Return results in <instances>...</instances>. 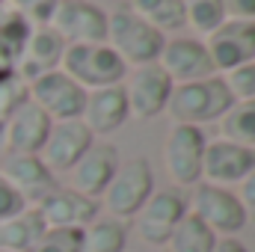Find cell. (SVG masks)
Segmentation results:
<instances>
[{"instance_id": "8d00e7d4", "label": "cell", "mask_w": 255, "mask_h": 252, "mask_svg": "<svg viewBox=\"0 0 255 252\" xmlns=\"http://www.w3.org/2000/svg\"><path fill=\"white\" fill-rule=\"evenodd\" d=\"M3 125H6V122H3V119H0V142H3Z\"/></svg>"}, {"instance_id": "f546056e", "label": "cell", "mask_w": 255, "mask_h": 252, "mask_svg": "<svg viewBox=\"0 0 255 252\" xmlns=\"http://www.w3.org/2000/svg\"><path fill=\"white\" fill-rule=\"evenodd\" d=\"M27 101H30V86L12 71V74L0 83V119L6 122V119H9L18 107H24Z\"/></svg>"}, {"instance_id": "6da1fadb", "label": "cell", "mask_w": 255, "mask_h": 252, "mask_svg": "<svg viewBox=\"0 0 255 252\" xmlns=\"http://www.w3.org/2000/svg\"><path fill=\"white\" fill-rule=\"evenodd\" d=\"M232 95L223 83V77H205V80H196V83H178L172 86L169 92V101H166V110L172 125H193L202 127L208 122H220L229 107H232Z\"/></svg>"}, {"instance_id": "484cf974", "label": "cell", "mask_w": 255, "mask_h": 252, "mask_svg": "<svg viewBox=\"0 0 255 252\" xmlns=\"http://www.w3.org/2000/svg\"><path fill=\"white\" fill-rule=\"evenodd\" d=\"M220 130L223 139L255 151V101H235L229 113L220 119Z\"/></svg>"}, {"instance_id": "9c48e42d", "label": "cell", "mask_w": 255, "mask_h": 252, "mask_svg": "<svg viewBox=\"0 0 255 252\" xmlns=\"http://www.w3.org/2000/svg\"><path fill=\"white\" fill-rule=\"evenodd\" d=\"M187 214V199L175 187L169 190H154L148 202L136 214V232L145 244L151 247H166L169 235Z\"/></svg>"}, {"instance_id": "8fae6325", "label": "cell", "mask_w": 255, "mask_h": 252, "mask_svg": "<svg viewBox=\"0 0 255 252\" xmlns=\"http://www.w3.org/2000/svg\"><path fill=\"white\" fill-rule=\"evenodd\" d=\"M160 71L172 80V86L178 83H196L205 77H214V63L208 57L205 42L190 39V36H178V39H166L163 51L157 57Z\"/></svg>"}, {"instance_id": "5b68a950", "label": "cell", "mask_w": 255, "mask_h": 252, "mask_svg": "<svg viewBox=\"0 0 255 252\" xmlns=\"http://www.w3.org/2000/svg\"><path fill=\"white\" fill-rule=\"evenodd\" d=\"M208 136L202 127L172 125L163 139V169L175 187H196L202 181V154Z\"/></svg>"}, {"instance_id": "8992f818", "label": "cell", "mask_w": 255, "mask_h": 252, "mask_svg": "<svg viewBox=\"0 0 255 252\" xmlns=\"http://www.w3.org/2000/svg\"><path fill=\"white\" fill-rule=\"evenodd\" d=\"M48 27L65 45H101L107 39V12L92 0H57Z\"/></svg>"}, {"instance_id": "2e32d148", "label": "cell", "mask_w": 255, "mask_h": 252, "mask_svg": "<svg viewBox=\"0 0 255 252\" xmlns=\"http://www.w3.org/2000/svg\"><path fill=\"white\" fill-rule=\"evenodd\" d=\"M0 175L12 184V190L24 199L27 208H36L48 193L60 187L57 175L42 163L39 154H9Z\"/></svg>"}, {"instance_id": "9a60e30c", "label": "cell", "mask_w": 255, "mask_h": 252, "mask_svg": "<svg viewBox=\"0 0 255 252\" xmlns=\"http://www.w3.org/2000/svg\"><path fill=\"white\" fill-rule=\"evenodd\" d=\"M95 142V136L86 130V125L80 119H68V122H54L51 133L39 151L42 163L57 175V172H68L80 157L83 151Z\"/></svg>"}, {"instance_id": "83f0119b", "label": "cell", "mask_w": 255, "mask_h": 252, "mask_svg": "<svg viewBox=\"0 0 255 252\" xmlns=\"http://www.w3.org/2000/svg\"><path fill=\"white\" fill-rule=\"evenodd\" d=\"M30 252H83V229H48Z\"/></svg>"}, {"instance_id": "7402d4cb", "label": "cell", "mask_w": 255, "mask_h": 252, "mask_svg": "<svg viewBox=\"0 0 255 252\" xmlns=\"http://www.w3.org/2000/svg\"><path fill=\"white\" fill-rule=\"evenodd\" d=\"M128 9L163 36L169 30L184 27V3L181 0H128Z\"/></svg>"}, {"instance_id": "74e56055", "label": "cell", "mask_w": 255, "mask_h": 252, "mask_svg": "<svg viewBox=\"0 0 255 252\" xmlns=\"http://www.w3.org/2000/svg\"><path fill=\"white\" fill-rule=\"evenodd\" d=\"M0 6H6V3H3V0H0Z\"/></svg>"}, {"instance_id": "7c38bea8", "label": "cell", "mask_w": 255, "mask_h": 252, "mask_svg": "<svg viewBox=\"0 0 255 252\" xmlns=\"http://www.w3.org/2000/svg\"><path fill=\"white\" fill-rule=\"evenodd\" d=\"M125 86V101H128V113L133 119H154L166 110L169 92H172V80L160 71V65H139L130 71Z\"/></svg>"}, {"instance_id": "4316f807", "label": "cell", "mask_w": 255, "mask_h": 252, "mask_svg": "<svg viewBox=\"0 0 255 252\" xmlns=\"http://www.w3.org/2000/svg\"><path fill=\"white\" fill-rule=\"evenodd\" d=\"M184 3V27H193L199 36H211L223 21V0H181Z\"/></svg>"}, {"instance_id": "4dcf8cb0", "label": "cell", "mask_w": 255, "mask_h": 252, "mask_svg": "<svg viewBox=\"0 0 255 252\" xmlns=\"http://www.w3.org/2000/svg\"><path fill=\"white\" fill-rule=\"evenodd\" d=\"M9 12L21 15L30 27H48L57 0H3Z\"/></svg>"}, {"instance_id": "f35d334b", "label": "cell", "mask_w": 255, "mask_h": 252, "mask_svg": "<svg viewBox=\"0 0 255 252\" xmlns=\"http://www.w3.org/2000/svg\"><path fill=\"white\" fill-rule=\"evenodd\" d=\"M157 252H166V250H157Z\"/></svg>"}, {"instance_id": "ac0fdd59", "label": "cell", "mask_w": 255, "mask_h": 252, "mask_svg": "<svg viewBox=\"0 0 255 252\" xmlns=\"http://www.w3.org/2000/svg\"><path fill=\"white\" fill-rule=\"evenodd\" d=\"M128 101H125V86H104V89H89L83 98V110H80V122L86 130L95 136H107L113 130L128 122Z\"/></svg>"}, {"instance_id": "ffe728a7", "label": "cell", "mask_w": 255, "mask_h": 252, "mask_svg": "<svg viewBox=\"0 0 255 252\" xmlns=\"http://www.w3.org/2000/svg\"><path fill=\"white\" fill-rule=\"evenodd\" d=\"M65 54V42L51 30V27H33L27 48L21 54V60L15 63V74L30 86L33 80H39L48 71H57L63 63Z\"/></svg>"}, {"instance_id": "277c9868", "label": "cell", "mask_w": 255, "mask_h": 252, "mask_svg": "<svg viewBox=\"0 0 255 252\" xmlns=\"http://www.w3.org/2000/svg\"><path fill=\"white\" fill-rule=\"evenodd\" d=\"M151 193H154L151 163L145 157H130L128 163H119L116 175L110 178V184L101 193V199H104V211L113 220L125 223V220L139 214V208L148 202Z\"/></svg>"}, {"instance_id": "30bf717a", "label": "cell", "mask_w": 255, "mask_h": 252, "mask_svg": "<svg viewBox=\"0 0 255 252\" xmlns=\"http://www.w3.org/2000/svg\"><path fill=\"white\" fill-rule=\"evenodd\" d=\"M208 57L214 71H232L244 63L255 60V21H235L226 18L211 36H205Z\"/></svg>"}, {"instance_id": "603a6c76", "label": "cell", "mask_w": 255, "mask_h": 252, "mask_svg": "<svg viewBox=\"0 0 255 252\" xmlns=\"http://www.w3.org/2000/svg\"><path fill=\"white\" fill-rule=\"evenodd\" d=\"M128 226L113 217H98L83 229V252H125Z\"/></svg>"}, {"instance_id": "d590c367", "label": "cell", "mask_w": 255, "mask_h": 252, "mask_svg": "<svg viewBox=\"0 0 255 252\" xmlns=\"http://www.w3.org/2000/svg\"><path fill=\"white\" fill-rule=\"evenodd\" d=\"M12 71H15V68H0V83H3V80H6V77L12 74Z\"/></svg>"}, {"instance_id": "e0dca14e", "label": "cell", "mask_w": 255, "mask_h": 252, "mask_svg": "<svg viewBox=\"0 0 255 252\" xmlns=\"http://www.w3.org/2000/svg\"><path fill=\"white\" fill-rule=\"evenodd\" d=\"M39 217L48 229H86L92 220H98V202L86 199L68 187H57L36 205Z\"/></svg>"}, {"instance_id": "836d02e7", "label": "cell", "mask_w": 255, "mask_h": 252, "mask_svg": "<svg viewBox=\"0 0 255 252\" xmlns=\"http://www.w3.org/2000/svg\"><path fill=\"white\" fill-rule=\"evenodd\" d=\"M226 18L235 21H255V0H223Z\"/></svg>"}, {"instance_id": "d6a6232c", "label": "cell", "mask_w": 255, "mask_h": 252, "mask_svg": "<svg viewBox=\"0 0 255 252\" xmlns=\"http://www.w3.org/2000/svg\"><path fill=\"white\" fill-rule=\"evenodd\" d=\"M238 202H241V208H244V214H247V220L255 223V166L238 181Z\"/></svg>"}, {"instance_id": "ba28073f", "label": "cell", "mask_w": 255, "mask_h": 252, "mask_svg": "<svg viewBox=\"0 0 255 252\" xmlns=\"http://www.w3.org/2000/svg\"><path fill=\"white\" fill-rule=\"evenodd\" d=\"M83 98L86 89L80 83H74L65 71H48L39 80L30 83V101L51 119V122H68V119H80L83 110Z\"/></svg>"}, {"instance_id": "5bb4252c", "label": "cell", "mask_w": 255, "mask_h": 252, "mask_svg": "<svg viewBox=\"0 0 255 252\" xmlns=\"http://www.w3.org/2000/svg\"><path fill=\"white\" fill-rule=\"evenodd\" d=\"M255 166V151L244 148L229 139H208L205 154H202V181L214 187H229L238 184L250 169Z\"/></svg>"}, {"instance_id": "d6986e66", "label": "cell", "mask_w": 255, "mask_h": 252, "mask_svg": "<svg viewBox=\"0 0 255 252\" xmlns=\"http://www.w3.org/2000/svg\"><path fill=\"white\" fill-rule=\"evenodd\" d=\"M51 119L33 104L27 101L24 107H18L6 125H3V142H6V151L9 154H39L48 133H51Z\"/></svg>"}, {"instance_id": "44dd1931", "label": "cell", "mask_w": 255, "mask_h": 252, "mask_svg": "<svg viewBox=\"0 0 255 252\" xmlns=\"http://www.w3.org/2000/svg\"><path fill=\"white\" fill-rule=\"evenodd\" d=\"M48 232L45 220L39 217L36 208H24L21 214L9 217L0 223V250L3 252H30L39 238Z\"/></svg>"}, {"instance_id": "52a82bcc", "label": "cell", "mask_w": 255, "mask_h": 252, "mask_svg": "<svg viewBox=\"0 0 255 252\" xmlns=\"http://www.w3.org/2000/svg\"><path fill=\"white\" fill-rule=\"evenodd\" d=\"M187 211L196 220H202L217 238H235L247 226V214L229 187H214V184L199 181Z\"/></svg>"}, {"instance_id": "e575fe53", "label": "cell", "mask_w": 255, "mask_h": 252, "mask_svg": "<svg viewBox=\"0 0 255 252\" xmlns=\"http://www.w3.org/2000/svg\"><path fill=\"white\" fill-rule=\"evenodd\" d=\"M214 252H250L238 238H217V244H214Z\"/></svg>"}, {"instance_id": "d4e9b609", "label": "cell", "mask_w": 255, "mask_h": 252, "mask_svg": "<svg viewBox=\"0 0 255 252\" xmlns=\"http://www.w3.org/2000/svg\"><path fill=\"white\" fill-rule=\"evenodd\" d=\"M33 27L6 9V15L0 18V68H15V63L21 60L24 48H27V39H30Z\"/></svg>"}, {"instance_id": "4fadbf2b", "label": "cell", "mask_w": 255, "mask_h": 252, "mask_svg": "<svg viewBox=\"0 0 255 252\" xmlns=\"http://www.w3.org/2000/svg\"><path fill=\"white\" fill-rule=\"evenodd\" d=\"M119 163H122L119 151L110 142H92L83 151V157L68 169V190H74L86 199H98L107 190L110 178L116 175Z\"/></svg>"}, {"instance_id": "ab89813d", "label": "cell", "mask_w": 255, "mask_h": 252, "mask_svg": "<svg viewBox=\"0 0 255 252\" xmlns=\"http://www.w3.org/2000/svg\"><path fill=\"white\" fill-rule=\"evenodd\" d=\"M0 252H3V250H0Z\"/></svg>"}, {"instance_id": "f1b7e54d", "label": "cell", "mask_w": 255, "mask_h": 252, "mask_svg": "<svg viewBox=\"0 0 255 252\" xmlns=\"http://www.w3.org/2000/svg\"><path fill=\"white\" fill-rule=\"evenodd\" d=\"M232 101H255V60L253 63H244L226 74H220Z\"/></svg>"}, {"instance_id": "cb8c5ba5", "label": "cell", "mask_w": 255, "mask_h": 252, "mask_svg": "<svg viewBox=\"0 0 255 252\" xmlns=\"http://www.w3.org/2000/svg\"><path fill=\"white\" fill-rule=\"evenodd\" d=\"M214 244H217V235L187 211L184 220L169 235V241H166L169 250L166 252H214Z\"/></svg>"}, {"instance_id": "1f68e13d", "label": "cell", "mask_w": 255, "mask_h": 252, "mask_svg": "<svg viewBox=\"0 0 255 252\" xmlns=\"http://www.w3.org/2000/svg\"><path fill=\"white\" fill-rule=\"evenodd\" d=\"M27 205H24V199L12 190V184L0 175V223L3 220H9V217H15V214H21Z\"/></svg>"}, {"instance_id": "7a4b0ae2", "label": "cell", "mask_w": 255, "mask_h": 252, "mask_svg": "<svg viewBox=\"0 0 255 252\" xmlns=\"http://www.w3.org/2000/svg\"><path fill=\"white\" fill-rule=\"evenodd\" d=\"M166 36L157 33L154 27H148L142 18H136L128 3L116 6L113 12H107V39L104 45L116 51V57L125 65H151L157 63L160 51H163Z\"/></svg>"}, {"instance_id": "3957f363", "label": "cell", "mask_w": 255, "mask_h": 252, "mask_svg": "<svg viewBox=\"0 0 255 252\" xmlns=\"http://www.w3.org/2000/svg\"><path fill=\"white\" fill-rule=\"evenodd\" d=\"M60 71H65L86 92L104 89V86H119L128 77V65L104 42L101 45H65Z\"/></svg>"}]
</instances>
